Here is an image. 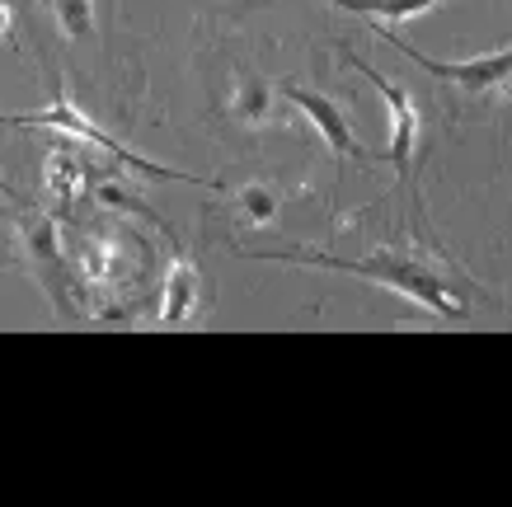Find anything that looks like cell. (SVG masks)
<instances>
[{
  "instance_id": "2",
  "label": "cell",
  "mask_w": 512,
  "mask_h": 507,
  "mask_svg": "<svg viewBox=\"0 0 512 507\" xmlns=\"http://www.w3.org/2000/svg\"><path fill=\"white\" fill-rule=\"evenodd\" d=\"M0 123H15V127H57V132H66V137H80L85 146H94V151H104L109 160H118V165L137 169V174H151V179H170V184H198V188H221L212 184V179H193V174H184V169H165L156 165V160H141L137 151H127L118 137H109L104 127H94L85 113H80L76 104H71V94L62 90V85H52V104L43 108V113H10V118H0Z\"/></svg>"
},
{
  "instance_id": "13",
  "label": "cell",
  "mask_w": 512,
  "mask_h": 507,
  "mask_svg": "<svg viewBox=\"0 0 512 507\" xmlns=\"http://www.w3.org/2000/svg\"><path fill=\"white\" fill-rule=\"evenodd\" d=\"M0 43H10V0H0Z\"/></svg>"
},
{
  "instance_id": "8",
  "label": "cell",
  "mask_w": 512,
  "mask_h": 507,
  "mask_svg": "<svg viewBox=\"0 0 512 507\" xmlns=\"http://www.w3.org/2000/svg\"><path fill=\"white\" fill-rule=\"evenodd\" d=\"M226 113L245 127L273 123V85H268L264 76H240L235 80V94H231V104H226Z\"/></svg>"
},
{
  "instance_id": "11",
  "label": "cell",
  "mask_w": 512,
  "mask_h": 507,
  "mask_svg": "<svg viewBox=\"0 0 512 507\" xmlns=\"http://www.w3.org/2000/svg\"><path fill=\"white\" fill-rule=\"evenodd\" d=\"M325 5L372 15V19H381V24H404V19H414V15H428V10L442 5V0H325Z\"/></svg>"
},
{
  "instance_id": "12",
  "label": "cell",
  "mask_w": 512,
  "mask_h": 507,
  "mask_svg": "<svg viewBox=\"0 0 512 507\" xmlns=\"http://www.w3.org/2000/svg\"><path fill=\"white\" fill-rule=\"evenodd\" d=\"M47 5H52V19H57L62 38L80 43V38L94 33V0H47Z\"/></svg>"
},
{
  "instance_id": "4",
  "label": "cell",
  "mask_w": 512,
  "mask_h": 507,
  "mask_svg": "<svg viewBox=\"0 0 512 507\" xmlns=\"http://www.w3.org/2000/svg\"><path fill=\"white\" fill-rule=\"evenodd\" d=\"M19 245L29 254L33 277L47 287V296L57 301L62 315H76V301L66 296V282H71V254L62 249V235H57V221L47 212H19Z\"/></svg>"
},
{
  "instance_id": "1",
  "label": "cell",
  "mask_w": 512,
  "mask_h": 507,
  "mask_svg": "<svg viewBox=\"0 0 512 507\" xmlns=\"http://www.w3.org/2000/svg\"><path fill=\"white\" fill-rule=\"evenodd\" d=\"M249 259L264 263H315V268H334V273H353L367 282H381L390 292L409 296L419 310L442 315V320H466L470 301L456 287V273H447V263L428 259V254H409V249H376L372 259H334L325 249H287V254H259L245 249Z\"/></svg>"
},
{
  "instance_id": "3",
  "label": "cell",
  "mask_w": 512,
  "mask_h": 507,
  "mask_svg": "<svg viewBox=\"0 0 512 507\" xmlns=\"http://www.w3.org/2000/svg\"><path fill=\"white\" fill-rule=\"evenodd\" d=\"M381 38H386L400 57L419 62L433 80L451 85V90L466 94V99H480V104H484V99H503V94L512 90V47H498V52H489V57H470V62H437V57L419 52L414 43L395 38L390 29H381Z\"/></svg>"
},
{
  "instance_id": "9",
  "label": "cell",
  "mask_w": 512,
  "mask_h": 507,
  "mask_svg": "<svg viewBox=\"0 0 512 507\" xmlns=\"http://www.w3.org/2000/svg\"><path fill=\"white\" fill-rule=\"evenodd\" d=\"M43 184L52 198H80V188H85V155L71 151V146H52L47 151Z\"/></svg>"
},
{
  "instance_id": "6",
  "label": "cell",
  "mask_w": 512,
  "mask_h": 507,
  "mask_svg": "<svg viewBox=\"0 0 512 507\" xmlns=\"http://www.w3.org/2000/svg\"><path fill=\"white\" fill-rule=\"evenodd\" d=\"M278 94L296 108V113H301V118H306V123L315 127V132H320V141H325L339 160H362V155H367V146L357 141V132H353V123H348L343 104H334L329 94L306 90V85H296V80L278 85Z\"/></svg>"
},
{
  "instance_id": "10",
  "label": "cell",
  "mask_w": 512,
  "mask_h": 507,
  "mask_svg": "<svg viewBox=\"0 0 512 507\" xmlns=\"http://www.w3.org/2000/svg\"><path fill=\"white\" fill-rule=\"evenodd\" d=\"M231 202H235V212H240V226L259 231V226H273V216L282 207V193L273 184H245Z\"/></svg>"
},
{
  "instance_id": "7",
  "label": "cell",
  "mask_w": 512,
  "mask_h": 507,
  "mask_svg": "<svg viewBox=\"0 0 512 507\" xmlns=\"http://www.w3.org/2000/svg\"><path fill=\"white\" fill-rule=\"evenodd\" d=\"M193 310H198V268H193V259H184V254L174 249L165 287H160V310H156V320L151 324H160V329H179V324L193 320Z\"/></svg>"
},
{
  "instance_id": "5",
  "label": "cell",
  "mask_w": 512,
  "mask_h": 507,
  "mask_svg": "<svg viewBox=\"0 0 512 507\" xmlns=\"http://www.w3.org/2000/svg\"><path fill=\"white\" fill-rule=\"evenodd\" d=\"M343 62L353 66V71H362V76L372 80V90L386 99V113H390V165H395V174L404 179V174H409V160H414V141H419V104L409 99L404 85L386 80L372 62H362L357 52H343Z\"/></svg>"
}]
</instances>
